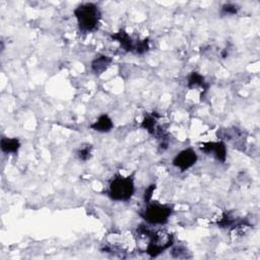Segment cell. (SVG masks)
<instances>
[{
  "instance_id": "1",
  "label": "cell",
  "mask_w": 260,
  "mask_h": 260,
  "mask_svg": "<svg viewBox=\"0 0 260 260\" xmlns=\"http://www.w3.org/2000/svg\"><path fill=\"white\" fill-rule=\"evenodd\" d=\"M137 235L148 240L144 252L147 253L150 257L159 256L164 251L172 247L173 243H174V237L171 234L163 231L156 232L154 230H150L145 225H140L137 228Z\"/></svg>"
},
{
  "instance_id": "2",
  "label": "cell",
  "mask_w": 260,
  "mask_h": 260,
  "mask_svg": "<svg viewBox=\"0 0 260 260\" xmlns=\"http://www.w3.org/2000/svg\"><path fill=\"white\" fill-rule=\"evenodd\" d=\"M79 30L83 33L95 32L100 25L101 10L99 6L93 2H85L79 4L74 9Z\"/></svg>"
},
{
  "instance_id": "3",
  "label": "cell",
  "mask_w": 260,
  "mask_h": 260,
  "mask_svg": "<svg viewBox=\"0 0 260 260\" xmlns=\"http://www.w3.org/2000/svg\"><path fill=\"white\" fill-rule=\"evenodd\" d=\"M135 192L134 180L131 176H122L117 174L110 182L107 191L108 196L115 201H128Z\"/></svg>"
},
{
  "instance_id": "4",
  "label": "cell",
  "mask_w": 260,
  "mask_h": 260,
  "mask_svg": "<svg viewBox=\"0 0 260 260\" xmlns=\"http://www.w3.org/2000/svg\"><path fill=\"white\" fill-rule=\"evenodd\" d=\"M173 213V208L159 202H148L140 211L141 218L149 225L162 226L168 223Z\"/></svg>"
},
{
  "instance_id": "5",
  "label": "cell",
  "mask_w": 260,
  "mask_h": 260,
  "mask_svg": "<svg viewBox=\"0 0 260 260\" xmlns=\"http://www.w3.org/2000/svg\"><path fill=\"white\" fill-rule=\"evenodd\" d=\"M198 156L196 151L192 148H186L178 153L173 159V166L178 168L181 172H184L196 164Z\"/></svg>"
},
{
  "instance_id": "6",
  "label": "cell",
  "mask_w": 260,
  "mask_h": 260,
  "mask_svg": "<svg viewBox=\"0 0 260 260\" xmlns=\"http://www.w3.org/2000/svg\"><path fill=\"white\" fill-rule=\"evenodd\" d=\"M111 38L117 41L118 43H120V45L124 51L133 52L137 54V49H138V45H139L140 41L137 40L136 42H134V40L125 32V30L121 29L119 32L112 34Z\"/></svg>"
},
{
  "instance_id": "7",
  "label": "cell",
  "mask_w": 260,
  "mask_h": 260,
  "mask_svg": "<svg viewBox=\"0 0 260 260\" xmlns=\"http://www.w3.org/2000/svg\"><path fill=\"white\" fill-rule=\"evenodd\" d=\"M200 149L206 154H213L220 162L225 163L227 159V146L223 141L206 142L200 146Z\"/></svg>"
},
{
  "instance_id": "8",
  "label": "cell",
  "mask_w": 260,
  "mask_h": 260,
  "mask_svg": "<svg viewBox=\"0 0 260 260\" xmlns=\"http://www.w3.org/2000/svg\"><path fill=\"white\" fill-rule=\"evenodd\" d=\"M90 127L97 132L107 133V132H110L111 130L113 129L114 123H113L112 119L109 117V115L103 114L97 119V121H95L93 124H91Z\"/></svg>"
},
{
  "instance_id": "9",
  "label": "cell",
  "mask_w": 260,
  "mask_h": 260,
  "mask_svg": "<svg viewBox=\"0 0 260 260\" xmlns=\"http://www.w3.org/2000/svg\"><path fill=\"white\" fill-rule=\"evenodd\" d=\"M112 58L107 55H99L92 61V71L96 75L104 73L108 68L110 67L112 63Z\"/></svg>"
},
{
  "instance_id": "10",
  "label": "cell",
  "mask_w": 260,
  "mask_h": 260,
  "mask_svg": "<svg viewBox=\"0 0 260 260\" xmlns=\"http://www.w3.org/2000/svg\"><path fill=\"white\" fill-rule=\"evenodd\" d=\"M0 147L4 154H17L18 149L20 148V141L18 138H10V137H2L0 141Z\"/></svg>"
},
{
  "instance_id": "11",
  "label": "cell",
  "mask_w": 260,
  "mask_h": 260,
  "mask_svg": "<svg viewBox=\"0 0 260 260\" xmlns=\"http://www.w3.org/2000/svg\"><path fill=\"white\" fill-rule=\"evenodd\" d=\"M187 86L189 89H193V88H203L204 90H207V84L205 82L204 77L199 74L196 71H193L191 72L188 77H187Z\"/></svg>"
},
{
  "instance_id": "12",
  "label": "cell",
  "mask_w": 260,
  "mask_h": 260,
  "mask_svg": "<svg viewBox=\"0 0 260 260\" xmlns=\"http://www.w3.org/2000/svg\"><path fill=\"white\" fill-rule=\"evenodd\" d=\"M141 127L145 129L150 134H155L157 132V119L154 115H145L144 119L141 122Z\"/></svg>"
},
{
  "instance_id": "13",
  "label": "cell",
  "mask_w": 260,
  "mask_h": 260,
  "mask_svg": "<svg viewBox=\"0 0 260 260\" xmlns=\"http://www.w3.org/2000/svg\"><path fill=\"white\" fill-rule=\"evenodd\" d=\"M92 150H93V145L92 144H82L76 149V157L78 160L82 162L89 161L92 158Z\"/></svg>"
},
{
  "instance_id": "14",
  "label": "cell",
  "mask_w": 260,
  "mask_h": 260,
  "mask_svg": "<svg viewBox=\"0 0 260 260\" xmlns=\"http://www.w3.org/2000/svg\"><path fill=\"white\" fill-rule=\"evenodd\" d=\"M238 10H239V8H238L237 5L235 4H232V3H226L223 5L222 7V12L224 14H228V15H232V14H236L238 12Z\"/></svg>"
},
{
  "instance_id": "15",
  "label": "cell",
  "mask_w": 260,
  "mask_h": 260,
  "mask_svg": "<svg viewBox=\"0 0 260 260\" xmlns=\"http://www.w3.org/2000/svg\"><path fill=\"white\" fill-rule=\"evenodd\" d=\"M155 190H156V185H155V184L148 186V187L145 189L144 194H143V199H144V202H145V203L150 202L151 197H153V194H154Z\"/></svg>"
}]
</instances>
